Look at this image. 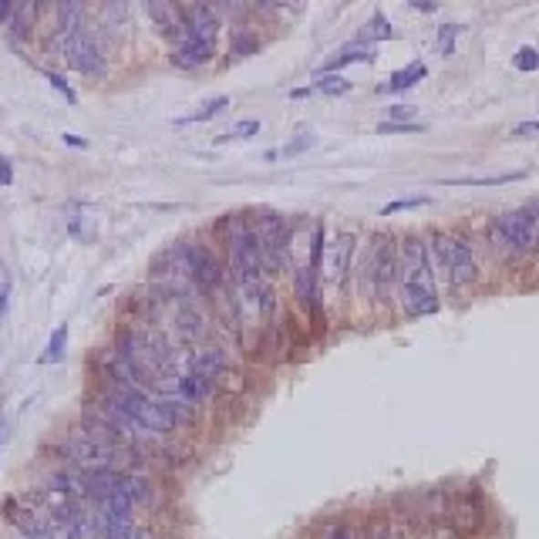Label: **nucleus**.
Segmentation results:
<instances>
[{
	"label": "nucleus",
	"instance_id": "obj_36",
	"mask_svg": "<svg viewBox=\"0 0 539 539\" xmlns=\"http://www.w3.org/2000/svg\"><path fill=\"white\" fill-rule=\"evenodd\" d=\"M65 142H67V145H81V149L88 145V142H85V139H78V135H65Z\"/></svg>",
	"mask_w": 539,
	"mask_h": 539
},
{
	"label": "nucleus",
	"instance_id": "obj_3",
	"mask_svg": "<svg viewBox=\"0 0 539 539\" xmlns=\"http://www.w3.org/2000/svg\"><path fill=\"white\" fill-rule=\"evenodd\" d=\"M230 270L240 280V286H254L264 276V250L254 226L236 223L230 233Z\"/></svg>",
	"mask_w": 539,
	"mask_h": 539
},
{
	"label": "nucleus",
	"instance_id": "obj_19",
	"mask_svg": "<svg viewBox=\"0 0 539 539\" xmlns=\"http://www.w3.org/2000/svg\"><path fill=\"white\" fill-rule=\"evenodd\" d=\"M65 354H67V324H57L51 341H47L45 361H65Z\"/></svg>",
	"mask_w": 539,
	"mask_h": 539
},
{
	"label": "nucleus",
	"instance_id": "obj_29",
	"mask_svg": "<svg viewBox=\"0 0 539 539\" xmlns=\"http://www.w3.org/2000/svg\"><path fill=\"white\" fill-rule=\"evenodd\" d=\"M47 81H51V85H55V88L61 91V95H65L67 101H75V91L67 88V81H65L61 75H55V71H51V75H47Z\"/></svg>",
	"mask_w": 539,
	"mask_h": 539
},
{
	"label": "nucleus",
	"instance_id": "obj_8",
	"mask_svg": "<svg viewBox=\"0 0 539 539\" xmlns=\"http://www.w3.org/2000/svg\"><path fill=\"white\" fill-rule=\"evenodd\" d=\"M212 55H216V41H206V37H196V34H182L172 61L179 67H199L212 61Z\"/></svg>",
	"mask_w": 539,
	"mask_h": 539
},
{
	"label": "nucleus",
	"instance_id": "obj_31",
	"mask_svg": "<svg viewBox=\"0 0 539 539\" xmlns=\"http://www.w3.org/2000/svg\"><path fill=\"white\" fill-rule=\"evenodd\" d=\"M256 47V37H236V47H233V57H246V51H254Z\"/></svg>",
	"mask_w": 539,
	"mask_h": 539
},
{
	"label": "nucleus",
	"instance_id": "obj_1",
	"mask_svg": "<svg viewBox=\"0 0 539 539\" xmlns=\"http://www.w3.org/2000/svg\"><path fill=\"white\" fill-rule=\"evenodd\" d=\"M398 284H401V307L411 317H425L439 310L435 297V280H431V254L429 243L405 240L401 246V260H398Z\"/></svg>",
	"mask_w": 539,
	"mask_h": 539
},
{
	"label": "nucleus",
	"instance_id": "obj_27",
	"mask_svg": "<svg viewBox=\"0 0 539 539\" xmlns=\"http://www.w3.org/2000/svg\"><path fill=\"white\" fill-rule=\"evenodd\" d=\"M11 276H4V284H0V324H4V317H7V307H11Z\"/></svg>",
	"mask_w": 539,
	"mask_h": 539
},
{
	"label": "nucleus",
	"instance_id": "obj_34",
	"mask_svg": "<svg viewBox=\"0 0 539 539\" xmlns=\"http://www.w3.org/2000/svg\"><path fill=\"white\" fill-rule=\"evenodd\" d=\"M391 115H395L398 121L411 119V115H415V105H391Z\"/></svg>",
	"mask_w": 539,
	"mask_h": 539
},
{
	"label": "nucleus",
	"instance_id": "obj_18",
	"mask_svg": "<svg viewBox=\"0 0 539 539\" xmlns=\"http://www.w3.org/2000/svg\"><path fill=\"white\" fill-rule=\"evenodd\" d=\"M314 88L324 91V95H347L351 91V81H344L341 75H327V71H320L314 78Z\"/></svg>",
	"mask_w": 539,
	"mask_h": 539
},
{
	"label": "nucleus",
	"instance_id": "obj_32",
	"mask_svg": "<svg viewBox=\"0 0 539 539\" xmlns=\"http://www.w3.org/2000/svg\"><path fill=\"white\" fill-rule=\"evenodd\" d=\"M327 539H358V533H354L351 526H330Z\"/></svg>",
	"mask_w": 539,
	"mask_h": 539
},
{
	"label": "nucleus",
	"instance_id": "obj_24",
	"mask_svg": "<svg viewBox=\"0 0 539 539\" xmlns=\"http://www.w3.org/2000/svg\"><path fill=\"white\" fill-rule=\"evenodd\" d=\"M368 34H371V37H378V41H391V37H395L391 24H388V17L381 11L371 17V24H368Z\"/></svg>",
	"mask_w": 539,
	"mask_h": 539
},
{
	"label": "nucleus",
	"instance_id": "obj_16",
	"mask_svg": "<svg viewBox=\"0 0 539 539\" xmlns=\"http://www.w3.org/2000/svg\"><path fill=\"white\" fill-rule=\"evenodd\" d=\"M317 276L310 266H300L297 276H294V286H297V297L304 307H314V290H317Z\"/></svg>",
	"mask_w": 539,
	"mask_h": 539
},
{
	"label": "nucleus",
	"instance_id": "obj_7",
	"mask_svg": "<svg viewBox=\"0 0 539 539\" xmlns=\"http://www.w3.org/2000/svg\"><path fill=\"white\" fill-rule=\"evenodd\" d=\"M65 55H67V65L75 67V71H81V75H98L101 67H105V55H101L95 34L85 24L65 41Z\"/></svg>",
	"mask_w": 539,
	"mask_h": 539
},
{
	"label": "nucleus",
	"instance_id": "obj_10",
	"mask_svg": "<svg viewBox=\"0 0 539 539\" xmlns=\"http://www.w3.org/2000/svg\"><path fill=\"white\" fill-rule=\"evenodd\" d=\"M375 280H378V290L381 294H388L391 290V284L398 280V260H395V250H391V243H388V236H381V240H375Z\"/></svg>",
	"mask_w": 539,
	"mask_h": 539
},
{
	"label": "nucleus",
	"instance_id": "obj_30",
	"mask_svg": "<svg viewBox=\"0 0 539 539\" xmlns=\"http://www.w3.org/2000/svg\"><path fill=\"white\" fill-rule=\"evenodd\" d=\"M513 135H516V139H529V135H539V121H523V125H516V129H513Z\"/></svg>",
	"mask_w": 539,
	"mask_h": 539
},
{
	"label": "nucleus",
	"instance_id": "obj_11",
	"mask_svg": "<svg viewBox=\"0 0 539 539\" xmlns=\"http://www.w3.org/2000/svg\"><path fill=\"white\" fill-rule=\"evenodd\" d=\"M145 11H149V17H152L155 24H159V31L169 34V37H182V34H186L182 11H176V7H169V4H149Z\"/></svg>",
	"mask_w": 539,
	"mask_h": 539
},
{
	"label": "nucleus",
	"instance_id": "obj_23",
	"mask_svg": "<svg viewBox=\"0 0 539 539\" xmlns=\"http://www.w3.org/2000/svg\"><path fill=\"white\" fill-rule=\"evenodd\" d=\"M455 37H459V24H441L439 27V51L445 57H451V51H455Z\"/></svg>",
	"mask_w": 539,
	"mask_h": 539
},
{
	"label": "nucleus",
	"instance_id": "obj_33",
	"mask_svg": "<svg viewBox=\"0 0 539 539\" xmlns=\"http://www.w3.org/2000/svg\"><path fill=\"white\" fill-rule=\"evenodd\" d=\"M0 186H14V172H11V162L0 155Z\"/></svg>",
	"mask_w": 539,
	"mask_h": 539
},
{
	"label": "nucleus",
	"instance_id": "obj_35",
	"mask_svg": "<svg viewBox=\"0 0 539 539\" xmlns=\"http://www.w3.org/2000/svg\"><path fill=\"white\" fill-rule=\"evenodd\" d=\"M14 11H17V7H14V4H0V27H4V24H11Z\"/></svg>",
	"mask_w": 539,
	"mask_h": 539
},
{
	"label": "nucleus",
	"instance_id": "obj_25",
	"mask_svg": "<svg viewBox=\"0 0 539 539\" xmlns=\"http://www.w3.org/2000/svg\"><path fill=\"white\" fill-rule=\"evenodd\" d=\"M320 256H324V226H317L314 230V243H310V270L314 274H320Z\"/></svg>",
	"mask_w": 539,
	"mask_h": 539
},
{
	"label": "nucleus",
	"instance_id": "obj_20",
	"mask_svg": "<svg viewBox=\"0 0 539 539\" xmlns=\"http://www.w3.org/2000/svg\"><path fill=\"white\" fill-rule=\"evenodd\" d=\"M256 132H260V121H256V119H246V121H240V125H233V129H230L226 135H220V142H236V139H254Z\"/></svg>",
	"mask_w": 539,
	"mask_h": 539
},
{
	"label": "nucleus",
	"instance_id": "obj_5",
	"mask_svg": "<svg viewBox=\"0 0 539 539\" xmlns=\"http://www.w3.org/2000/svg\"><path fill=\"white\" fill-rule=\"evenodd\" d=\"M176 254H179V260H182V266H186V276L199 290H212V286L223 284V266H220V260L212 256L210 246H202L199 240H186V243H179Z\"/></svg>",
	"mask_w": 539,
	"mask_h": 539
},
{
	"label": "nucleus",
	"instance_id": "obj_6",
	"mask_svg": "<svg viewBox=\"0 0 539 539\" xmlns=\"http://www.w3.org/2000/svg\"><path fill=\"white\" fill-rule=\"evenodd\" d=\"M499 240L506 243L509 250H516V254H526L539 243V216L529 210H513L506 216H499Z\"/></svg>",
	"mask_w": 539,
	"mask_h": 539
},
{
	"label": "nucleus",
	"instance_id": "obj_22",
	"mask_svg": "<svg viewBox=\"0 0 539 539\" xmlns=\"http://www.w3.org/2000/svg\"><path fill=\"white\" fill-rule=\"evenodd\" d=\"M419 206H429V196H408V199H395V202H388L381 216H395L401 210H419Z\"/></svg>",
	"mask_w": 539,
	"mask_h": 539
},
{
	"label": "nucleus",
	"instance_id": "obj_4",
	"mask_svg": "<svg viewBox=\"0 0 539 539\" xmlns=\"http://www.w3.org/2000/svg\"><path fill=\"white\" fill-rule=\"evenodd\" d=\"M57 455H61L75 472L105 469V465L115 462V449H111V445H101V441L88 439V435H81V431H71L67 439L57 441Z\"/></svg>",
	"mask_w": 539,
	"mask_h": 539
},
{
	"label": "nucleus",
	"instance_id": "obj_12",
	"mask_svg": "<svg viewBox=\"0 0 539 539\" xmlns=\"http://www.w3.org/2000/svg\"><path fill=\"white\" fill-rule=\"evenodd\" d=\"M210 378L196 375V371H186V375H176V391L186 405H199L202 398L210 395Z\"/></svg>",
	"mask_w": 539,
	"mask_h": 539
},
{
	"label": "nucleus",
	"instance_id": "obj_2",
	"mask_svg": "<svg viewBox=\"0 0 539 539\" xmlns=\"http://www.w3.org/2000/svg\"><path fill=\"white\" fill-rule=\"evenodd\" d=\"M429 254L449 284L462 286V284H469V280H475V256H472V250H469V243L459 240V236L435 233Z\"/></svg>",
	"mask_w": 539,
	"mask_h": 539
},
{
	"label": "nucleus",
	"instance_id": "obj_21",
	"mask_svg": "<svg viewBox=\"0 0 539 539\" xmlns=\"http://www.w3.org/2000/svg\"><path fill=\"white\" fill-rule=\"evenodd\" d=\"M513 65L516 71H536L539 67V47H519L516 55H513Z\"/></svg>",
	"mask_w": 539,
	"mask_h": 539
},
{
	"label": "nucleus",
	"instance_id": "obj_15",
	"mask_svg": "<svg viewBox=\"0 0 539 539\" xmlns=\"http://www.w3.org/2000/svg\"><path fill=\"white\" fill-rule=\"evenodd\" d=\"M526 179V172H503V176H465V179H445L449 186H506V182H519Z\"/></svg>",
	"mask_w": 539,
	"mask_h": 539
},
{
	"label": "nucleus",
	"instance_id": "obj_14",
	"mask_svg": "<svg viewBox=\"0 0 539 539\" xmlns=\"http://www.w3.org/2000/svg\"><path fill=\"white\" fill-rule=\"evenodd\" d=\"M375 57V51L364 45V41H354V45L341 47L337 51V57H330V65H327V75L334 71V67H344V65H354V61H371Z\"/></svg>",
	"mask_w": 539,
	"mask_h": 539
},
{
	"label": "nucleus",
	"instance_id": "obj_17",
	"mask_svg": "<svg viewBox=\"0 0 539 539\" xmlns=\"http://www.w3.org/2000/svg\"><path fill=\"white\" fill-rule=\"evenodd\" d=\"M226 105H230V95H220V98L206 101V105H202V111H196V115H182V119H176V125L182 129V125H199V121H210L212 115H220Z\"/></svg>",
	"mask_w": 539,
	"mask_h": 539
},
{
	"label": "nucleus",
	"instance_id": "obj_28",
	"mask_svg": "<svg viewBox=\"0 0 539 539\" xmlns=\"http://www.w3.org/2000/svg\"><path fill=\"white\" fill-rule=\"evenodd\" d=\"M378 132H421V125H401V121H388V125H381Z\"/></svg>",
	"mask_w": 539,
	"mask_h": 539
},
{
	"label": "nucleus",
	"instance_id": "obj_9",
	"mask_svg": "<svg viewBox=\"0 0 539 539\" xmlns=\"http://www.w3.org/2000/svg\"><path fill=\"white\" fill-rule=\"evenodd\" d=\"M351 254H354V236L351 233H341L337 240L330 243L327 250V280L330 284H341L347 270H351Z\"/></svg>",
	"mask_w": 539,
	"mask_h": 539
},
{
	"label": "nucleus",
	"instance_id": "obj_38",
	"mask_svg": "<svg viewBox=\"0 0 539 539\" xmlns=\"http://www.w3.org/2000/svg\"><path fill=\"white\" fill-rule=\"evenodd\" d=\"M381 539H388V536H381Z\"/></svg>",
	"mask_w": 539,
	"mask_h": 539
},
{
	"label": "nucleus",
	"instance_id": "obj_37",
	"mask_svg": "<svg viewBox=\"0 0 539 539\" xmlns=\"http://www.w3.org/2000/svg\"><path fill=\"white\" fill-rule=\"evenodd\" d=\"M0 539H27V536H21V533H14V536H0Z\"/></svg>",
	"mask_w": 539,
	"mask_h": 539
},
{
	"label": "nucleus",
	"instance_id": "obj_26",
	"mask_svg": "<svg viewBox=\"0 0 539 539\" xmlns=\"http://www.w3.org/2000/svg\"><path fill=\"white\" fill-rule=\"evenodd\" d=\"M179 324H182L179 330H182L186 337H196L199 330H202V327H199V324H202V320H199V314H179Z\"/></svg>",
	"mask_w": 539,
	"mask_h": 539
},
{
	"label": "nucleus",
	"instance_id": "obj_13",
	"mask_svg": "<svg viewBox=\"0 0 539 539\" xmlns=\"http://www.w3.org/2000/svg\"><path fill=\"white\" fill-rule=\"evenodd\" d=\"M425 65L421 61H411L408 67H401V71H395V75L388 78V85H381V91H405V88H415L419 81H425Z\"/></svg>",
	"mask_w": 539,
	"mask_h": 539
}]
</instances>
